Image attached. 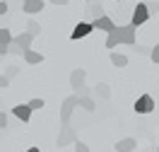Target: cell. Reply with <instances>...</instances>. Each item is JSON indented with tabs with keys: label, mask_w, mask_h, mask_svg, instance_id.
<instances>
[{
	"label": "cell",
	"mask_w": 159,
	"mask_h": 152,
	"mask_svg": "<svg viewBox=\"0 0 159 152\" xmlns=\"http://www.w3.org/2000/svg\"><path fill=\"white\" fill-rule=\"evenodd\" d=\"M135 24H123V27H116V29L109 31L106 36V48H116L118 44H128V46H135Z\"/></svg>",
	"instance_id": "6da1fadb"
},
{
	"label": "cell",
	"mask_w": 159,
	"mask_h": 152,
	"mask_svg": "<svg viewBox=\"0 0 159 152\" xmlns=\"http://www.w3.org/2000/svg\"><path fill=\"white\" fill-rule=\"evenodd\" d=\"M80 106V94L75 92V94H70V97H65L63 99V104H60V123H70V118H72V111Z\"/></svg>",
	"instance_id": "7a4b0ae2"
},
{
	"label": "cell",
	"mask_w": 159,
	"mask_h": 152,
	"mask_svg": "<svg viewBox=\"0 0 159 152\" xmlns=\"http://www.w3.org/2000/svg\"><path fill=\"white\" fill-rule=\"evenodd\" d=\"M75 140H77L75 128H72L70 123H63V126H60L58 138H56V145H58V147H68V145H75Z\"/></svg>",
	"instance_id": "3957f363"
},
{
	"label": "cell",
	"mask_w": 159,
	"mask_h": 152,
	"mask_svg": "<svg viewBox=\"0 0 159 152\" xmlns=\"http://www.w3.org/2000/svg\"><path fill=\"white\" fill-rule=\"evenodd\" d=\"M149 17H152V15H149L147 2H138V5L133 7V15H130V24L140 27V24H145V22H147Z\"/></svg>",
	"instance_id": "277c9868"
},
{
	"label": "cell",
	"mask_w": 159,
	"mask_h": 152,
	"mask_svg": "<svg viewBox=\"0 0 159 152\" xmlns=\"http://www.w3.org/2000/svg\"><path fill=\"white\" fill-rule=\"evenodd\" d=\"M84 80H87V70L84 68H75V70L70 72V87H72V92H82L84 90Z\"/></svg>",
	"instance_id": "5b68a950"
},
{
	"label": "cell",
	"mask_w": 159,
	"mask_h": 152,
	"mask_svg": "<svg viewBox=\"0 0 159 152\" xmlns=\"http://www.w3.org/2000/svg\"><path fill=\"white\" fill-rule=\"evenodd\" d=\"M133 109H135V113H152L154 111V99H152L149 94H142V97L135 99Z\"/></svg>",
	"instance_id": "8992f818"
},
{
	"label": "cell",
	"mask_w": 159,
	"mask_h": 152,
	"mask_svg": "<svg viewBox=\"0 0 159 152\" xmlns=\"http://www.w3.org/2000/svg\"><path fill=\"white\" fill-rule=\"evenodd\" d=\"M94 29H97L94 22H80V24H75V29H72V34H70V39L77 41V39H82V36H89Z\"/></svg>",
	"instance_id": "52a82bcc"
},
{
	"label": "cell",
	"mask_w": 159,
	"mask_h": 152,
	"mask_svg": "<svg viewBox=\"0 0 159 152\" xmlns=\"http://www.w3.org/2000/svg\"><path fill=\"white\" fill-rule=\"evenodd\" d=\"M87 15H89V22L99 20V17H104V5H101V0H89L87 2Z\"/></svg>",
	"instance_id": "ba28073f"
},
{
	"label": "cell",
	"mask_w": 159,
	"mask_h": 152,
	"mask_svg": "<svg viewBox=\"0 0 159 152\" xmlns=\"http://www.w3.org/2000/svg\"><path fill=\"white\" fill-rule=\"evenodd\" d=\"M31 111H34V109L29 106V101H27V104H17V106H12V113H15V118H20L22 123H27V121L31 118Z\"/></svg>",
	"instance_id": "9c48e42d"
},
{
	"label": "cell",
	"mask_w": 159,
	"mask_h": 152,
	"mask_svg": "<svg viewBox=\"0 0 159 152\" xmlns=\"http://www.w3.org/2000/svg\"><path fill=\"white\" fill-rule=\"evenodd\" d=\"M10 44H12V31L0 27V56H7L10 53Z\"/></svg>",
	"instance_id": "30bf717a"
},
{
	"label": "cell",
	"mask_w": 159,
	"mask_h": 152,
	"mask_svg": "<svg viewBox=\"0 0 159 152\" xmlns=\"http://www.w3.org/2000/svg\"><path fill=\"white\" fill-rule=\"evenodd\" d=\"M22 10L27 12V15H39L41 10H43V0H24L22 2Z\"/></svg>",
	"instance_id": "8fae6325"
},
{
	"label": "cell",
	"mask_w": 159,
	"mask_h": 152,
	"mask_svg": "<svg viewBox=\"0 0 159 152\" xmlns=\"http://www.w3.org/2000/svg\"><path fill=\"white\" fill-rule=\"evenodd\" d=\"M36 39L31 31H22V34H17V36H12V44H17V46H22V48H31V41Z\"/></svg>",
	"instance_id": "7c38bea8"
},
{
	"label": "cell",
	"mask_w": 159,
	"mask_h": 152,
	"mask_svg": "<svg viewBox=\"0 0 159 152\" xmlns=\"http://www.w3.org/2000/svg\"><path fill=\"white\" fill-rule=\"evenodd\" d=\"M113 147H116V152H133L138 147V140H135V138H120Z\"/></svg>",
	"instance_id": "4fadbf2b"
},
{
	"label": "cell",
	"mask_w": 159,
	"mask_h": 152,
	"mask_svg": "<svg viewBox=\"0 0 159 152\" xmlns=\"http://www.w3.org/2000/svg\"><path fill=\"white\" fill-rule=\"evenodd\" d=\"M22 58L29 63V65H36V63H43V53H39V51H34V48H24Z\"/></svg>",
	"instance_id": "5bb4252c"
},
{
	"label": "cell",
	"mask_w": 159,
	"mask_h": 152,
	"mask_svg": "<svg viewBox=\"0 0 159 152\" xmlns=\"http://www.w3.org/2000/svg\"><path fill=\"white\" fill-rule=\"evenodd\" d=\"M94 27L99 31H106L109 34L111 29H116V24H113V20H111L109 15H104V17H99V20H94Z\"/></svg>",
	"instance_id": "9a60e30c"
},
{
	"label": "cell",
	"mask_w": 159,
	"mask_h": 152,
	"mask_svg": "<svg viewBox=\"0 0 159 152\" xmlns=\"http://www.w3.org/2000/svg\"><path fill=\"white\" fill-rule=\"evenodd\" d=\"M94 97H99V99H111V87L106 82H97V85H94Z\"/></svg>",
	"instance_id": "2e32d148"
},
{
	"label": "cell",
	"mask_w": 159,
	"mask_h": 152,
	"mask_svg": "<svg viewBox=\"0 0 159 152\" xmlns=\"http://www.w3.org/2000/svg\"><path fill=\"white\" fill-rule=\"evenodd\" d=\"M80 106H82L87 113H92L94 109H97V104H94V99H92V94H80Z\"/></svg>",
	"instance_id": "e0dca14e"
},
{
	"label": "cell",
	"mask_w": 159,
	"mask_h": 152,
	"mask_svg": "<svg viewBox=\"0 0 159 152\" xmlns=\"http://www.w3.org/2000/svg\"><path fill=\"white\" fill-rule=\"evenodd\" d=\"M109 58H111V63H113L116 68H125V65H128V56H123V53H116V51H113Z\"/></svg>",
	"instance_id": "ac0fdd59"
},
{
	"label": "cell",
	"mask_w": 159,
	"mask_h": 152,
	"mask_svg": "<svg viewBox=\"0 0 159 152\" xmlns=\"http://www.w3.org/2000/svg\"><path fill=\"white\" fill-rule=\"evenodd\" d=\"M27 31H31L34 36H39V34H41V24L36 20H29V22H27Z\"/></svg>",
	"instance_id": "d6986e66"
},
{
	"label": "cell",
	"mask_w": 159,
	"mask_h": 152,
	"mask_svg": "<svg viewBox=\"0 0 159 152\" xmlns=\"http://www.w3.org/2000/svg\"><path fill=\"white\" fill-rule=\"evenodd\" d=\"M29 106L34 109V111H41V109L46 106V101L41 99V97H36V99H29Z\"/></svg>",
	"instance_id": "ffe728a7"
},
{
	"label": "cell",
	"mask_w": 159,
	"mask_h": 152,
	"mask_svg": "<svg viewBox=\"0 0 159 152\" xmlns=\"http://www.w3.org/2000/svg\"><path fill=\"white\" fill-rule=\"evenodd\" d=\"M5 75H7L10 80H15V77L20 75V65H7V68H5Z\"/></svg>",
	"instance_id": "44dd1931"
},
{
	"label": "cell",
	"mask_w": 159,
	"mask_h": 152,
	"mask_svg": "<svg viewBox=\"0 0 159 152\" xmlns=\"http://www.w3.org/2000/svg\"><path fill=\"white\" fill-rule=\"evenodd\" d=\"M135 51H138V56H152V46H138L135 44Z\"/></svg>",
	"instance_id": "7402d4cb"
},
{
	"label": "cell",
	"mask_w": 159,
	"mask_h": 152,
	"mask_svg": "<svg viewBox=\"0 0 159 152\" xmlns=\"http://www.w3.org/2000/svg\"><path fill=\"white\" fill-rule=\"evenodd\" d=\"M75 152H89V145L82 140H75Z\"/></svg>",
	"instance_id": "603a6c76"
},
{
	"label": "cell",
	"mask_w": 159,
	"mask_h": 152,
	"mask_svg": "<svg viewBox=\"0 0 159 152\" xmlns=\"http://www.w3.org/2000/svg\"><path fill=\"white\" fill-rule=\"evenodd\" d=\"M7 126H10V118H7V113L0 111V131H5Z\"/></svg>",
	"instance_id": "cb8c5ba5"
},
{
	"label": "cell",
	"mask_w": 159,
	"mask_h": 152,
	"mask_svg": "<svg viewBox=\"0 0 159 152\" xmlns=\"http://www.w3.org/2000/svg\"><path fill=\"white\" fill-rule=\"evenodd\" d=\"M10 77H7V75H5V72H2V75H0V90H5V87H10Z\"/></svg>",
	"instance_id": "d4e9b609"
},
{
	"label": "cell",
	"mask_w": 159,
	"mask_h": 152,
	"mask_svg": "<svg viewBox=\"0 0 159 152\" xmlns=\"http://www.w3.org/2000/svg\"><path fill=\"white\" fill-rule=\"evenodd\" d=\"M147 7H149V15L154 17V15L159 12V2H152V0H149V2H147Z\"/></svg>",
	"instance_id": "484cf974"
},
{
	"label": "cell",
	"mask_w": 159,
	"mask_h": 152,
	"mask_svg": "<svg viewBox=\"0 0 159 152\" xmlns=\"http://www.w3.org/2000/svg\"><path fill=\"white\" fill-rule=\"evenodd\" d=\"M7 10H10V2H7V0H0V17H2Z\"/></svg>",
	"instance_id": "4316f807"
},
{
	"label": "cell",
	"mask_w": 159,
	"mask_h": 152,
	"mask_svg": "<svg viewBox=\"0 0 159 152\" xmlns=\"http://www.w3.org/2000/svg\"><path fill=\"white\" fill-rule=\"evenodd\" d=\"M149 58H152L154 63H159V44H157V46H152V56H149Z\"/></svg>",
	"instance_id": "83f0119b"
},
{
	"label": "cell",
	"mask_w": 159,
	"mask_h": 152,
	"mask_svg": "<svg viewBox=\"0 0 159 152\" xmlns=\"http://www.w3.org/2000/svg\"><path fill=\"white\" fill-rule=\"evenodd\" d=\"M51 2H53V5H68L70 0H51Z\"/></svg>",
	"instance_id": "f1b7e54d"
},
{
	"label": "cell",
	"mask_w": 159,
	"mask_h": 152,
	"mask_svg": "<svg viewBox=\"0 0 159 152\" xmlns=\"http://www.w3.org/2000/svg\"><path fill=\"white\" fill-rule=\"evenodd\" d=\"M27 152H41V150H39V147H29Z\"/></svg>",
	"instance_id": "f546056e"
},
{
	"label": "cell",
	"mask_w": 159,
	"mask_h": 152,
	"mask_svg": "<svg viewBox=\"0 0 159 152\" xmlns=\"http://www.w3.org/2000/svg\"><path fill=\"white\" fill-rule=\"evenodd\" d=\"M0 106H5V101H2V99H0Z\"/></svg>",
	"instance_id": "4dcf8cb0"
},
{
	"label": "cell",
	"mask_w": 159,
	"mask_h": 152,
	"mask_svg": "<svg viewBox=\"0 0 159 152\" xmlns=\"http://www.w3.org/2000/svg\"><path fill=\"white\" fill-rule=\"evenodd\" d=\"M2 58H5V56H0V63H2Z\"/></svg>",
	"instance_id": "1f68e13d"
},
{
	"label": "cell",
	"mask_w": 159,
	"mask_h": 152,
	"mask_svg": "<svg viewBox=\"0 0 159 152\" xmlns=\"http://www.w3.org/2000/svg\"><path fill=\"white\" fill-rule=\"evenodd\" d=\"M116 2H120V0H116Z\"/></svg>",
	"instance_id": "d6a6232c"
},
{
	"label": "cell",
	"mask_w": 159,
	"mask_h": 152,
	"mask_svg": "<svg viewBox=\"0 0 159 152\" xmlns=\"http://www.w3.org/2000/svg\"><path fill=\"white\" fill-rule=\"evenodd\" d=\"M157 152H159V147H157Z\"/></svg>",
	"instance_id": "836d02e7"
},
{
	"label": "cell",
	"mask_w": 159,
	"mask_h": 152,
	"mask_svg": "<svg viewBox=\"0 0 159 152\" xmlns=\"http://www.w3.org/2000/svg\"><path fill=\"white\" fill-rule=\"evenodd\" d=\"M87 2H89V0H87Z\"/></svg>",
	"instance_id": "e575fe53"
},
{
	"label": "cell",
	"mask_w": 159,
	"mask_h": 152,
	"mask_svg": "<svg viewBox=\"0 0 159 152\" xmlns=\"http://www.w3.org/2000/svg\"><path fill=\"white\" fill-rule=\"evenodd\" d=\"M22 2H24V0H22Z\"/></svg>",
	"instance_id": "d590c367"
}]
</instances>
